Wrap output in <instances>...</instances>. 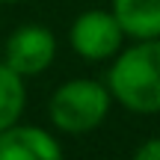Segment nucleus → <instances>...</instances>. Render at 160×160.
<instances>
[{"label":"nucleus","instance_id":"obj_2","mask_svg":"<svg viewBox=\"0 0 160 160\" xmlns=\"http://www.w3.org/2000/svg\"><path fill=\"white\" fill-rule=\"evenodd\" d=\"M110 95L95 80H71L62 83L51 98V119L65 133H86L107 116Z\"/></svg>","mask_w":160,"mask_h":160},{"label":"nucleus","instance_id":"obj_4","mask_svg":"<svg viewBox=\"0 0 160 160\" xmlns=\"http://www.w3.org/2000/svg\"><path fill=\"white\" fill-rule=\"evenodd\" d=\"M57 42L45 27H21L6 42V65L15 74H39L51 65Z\"/></svg>","mask_w":160,"mask_h":160},{"label":"nucleus","instance_id":"obj_8","mask_svg":"<svg viewBox=\"0 0 160 160\" xmlns=\"http://www.w3.org/2000/svg\"><path fill=\"white\" fill-rule=\"evenodd\" d=\"M133 160H160V139H148L139 145V151L133 154Z\"/></svg>","mask_w":160,"mask_h":160},{"label":"nucleus","instance_id":"obj_5","mask_svg":"<svg viewBox=\"0 0 160 160\" xmlns=\"http://www.w3.org/2000/svg\"><path fill=\"white\" fill-rule=\"evenodd\" d=\"M0 160H62L57 139L42 128H3Z\"/></svg>","mask_w":160,"mask_h":160},{"label":"nucleus","instance_id":"obj_1","mask_svg":"<svg viewBox=\"0 0 160 160\" xmlns=\"http://www.w3.org/2000/svg\"><path fill=\"white\" fill-rule=\"evenodd\" d=\"M110 89L133 113H160V42L142 39L122 53L110 68Z\"/></svg>","mask_w":160,"mask_h":160},{"label":"nucleus","instance_id":"obj_3","mask_svg":"<svg viewBox=\"0 0 160 160\" xmlns=\"http://www.w3.org/2000/svg\"><path fill=\"white\" fill-rule=\"evenodd\" d=\"M71 45L86 59H107L122 45V27L107 12H83L71 27Z\"/></svg>","mask_w":160,"mask_h":160},{"label":"nucleus","instance_id":"obj_6","mask_svg":"<svg viewBox=\"0 0 160 160\" xmlns=\"http://www.w3.org/2000/svg\"><path fill=\"white\" fill-rule=\"evenodd\" d=\"M113 18L133 39L160 36V0H113Z\"/></svg>","mask_w":160,"mask_h":160},{"label":"nucleus","instance_id":"obj_7","mask_svg":"<svg viewBox=\"0 0 160 160\" xmlns=\"http://www.w3.org/2000/svg\"><path fill=\"white\" fill-rule=\"evenodd\" d=\"M21 107H24L21 74H15L6 62H0V131L15 125V119L21 116Z\"/></svg>","mask_w":160,"mask_h":160},{"label":"nucleus","instance_id":"obj_9","mask_svg":"<svg viewBox=\"0 0 160 160\" xmlns=\"http://www.w3.org/2000/svg\"><path fill=\"white\" fill-rule=\"evenodd\" d=\"M3 3H9V0H3Z\"/></svg>","mask_w":160,"mask_h":160}]
</instances>
